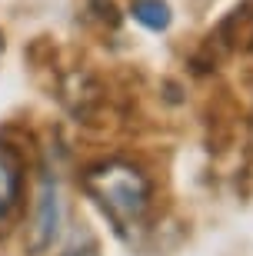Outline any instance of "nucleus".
Wrapping results in <instances>:
<instances>
[{"instance_id": "f257e3e1", "label": "nucleus", "mask_w": 253, "mask_h": 256, "mask_svg": "<svg viewBox=\"0 0 253 256\" xmlns=\"http://www.w3.org/2000/svg\"><path fill=\"white\" fill-rule=\"evenodd\" d=\"M84 190L103 210V216H110V223L120 233L140 226L143 216H147V206H150L147 176L133 163L123 160H107L90 166L84 173Z\"/></svg>"}, {"instance_id": "f03ea898", "label": "nucleus", "mask_w": 253, "mask_h": 256, "mask_svg": "<svg viewBox=\"0 0 253 256\" xmlns=\"http://www.w3.org/2000/svg\"><path fill=\"white\" fill-rule=\"evenodd\" d=\"M64 226V196H60V180L50 170H44L37 186V203H34V220L27 226V253L44 256L60 236Z\"/></svg>"}, {"instance_id": "7ed1b4c3", "label": "nucleus", "mask_w": 253, "mask_h": 256, "mask_svg": "<svg viewBox=\"0 0 253 256\" xmlns=\"http://www.w3.org/2000/svg\"><path fill=\"white\" fill-rule=\"evenodd\" d=\"M20 196V156L10 143H0V220L7 216Z\"/></svg>"}, {"instance_id": "20e7f679", "label": "nucleus", "mask_w": 253, "mask_h": 256, "mask_svg": "<svg viewBox=\"0 0 253 256\" xmlns=\"http://www.w3.org/2000/svg\"><path fill=\"white\" fill-rule=\"evenodd\" d=\"M130 14L137 24L150 30H167L170 27V7L163 0H133L130 4Z\"/></svg>"}, {"instance_id": "39448f33", "label": "nucleus", "mask_w": 253, "mask_h": 256, "mask_svg": "<svg viewBox=\"0 0 253 256\" xmlns=\"http://www.w3.org/2000/svg\"><path fill=\"white\" fill-rule=\"evenodd\" d=\"M64 256H87V253H84V250H77V246H74V250H67Z\"/></svg>"}, {"instance_id": "423d86ee", "label": "nucleus", "mask_w": 253, "mask_h": 256, "mask_svg": "<svg viewBox=\"0 0 253 256\" xmlns=\"http://www.w3.org/2000/svg\"><path fill=\"white\" fill-rule=\"evenodd\" d=\"M0 47H4V37H0Z\"/></svg>"}]
</instances>
